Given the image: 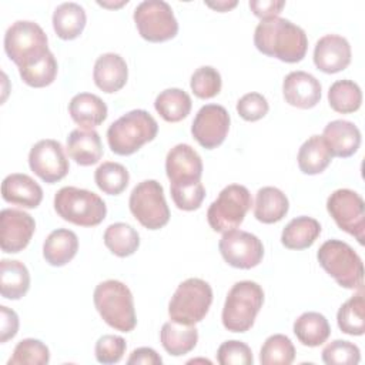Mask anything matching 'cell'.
I'll use <instances>...</instances> for the list:
<instances>
[{"instance_id": "6da1fadb", "label": "cell", "mask_w": 365, "mask_h": 365, "mask_svg": "<svg viewBox=\"0 0 365 365\" xmlns=\"http://www.w3.org/2000/svg\"><path fill=\"white\" fill-rule=\"evenodd\" d=\"M254 44L262 54L284 63L301 61L308 50L305 31L282 17L261 20L254 31Z\"/></svg>"}, {"instance_id": "7a4b0ae2", "label": "cell", "mask_w": 365, "mask_h": 365, "mask_svg": "<svg viewBox=\"0 0 365 365\" xmlns=\"http://www.w3.org/2000/svg\"><path fill=\"white\" fill-rule=\"evenodd\" d=\"M94 305L103 321L120 332H130L137 325L134 299L130 288L118 279L100 282L93 294Z\"/></svg>"}, {"instance_id": "3957f363", "label": "cell", "mask_w": 365, "mask_h": 365, "mask_svg": "<svg viewBox=\"0 0 365 365\" xmlns=\"http://www.w3.org/2000/svg\"><path fill=\"white\" fill-rule=\"evenodd\" d=\"M158 124L145 110H131L110 124L107 141L114 154L131 155L155 138Z\"/></svg>"}, {"instance_id": "277c9868", "label": "cell", "mask_w": 365, "mask_h": 365, "mask_svg": "<svg viewBox=\"0 0 365 365\" xmlns=\"http://www.w3.org/2000/svg\"><path fill=\"white\" fill-rule=\"evenodd\" d=\"M317 258L338 285L348 289H362L364 264L349 244L341 240H328L319 247Z\"/></svg>"}, {"instance_id": "5b68a950", "label": "cell", "mask_w": 365, "mask_h": 365, "mask_svg": "<svg viewBox=\"0 0 365 365\" xmlns=\"http://www.w3.org/2000/svg\"><path fill=\"white\" fill-rule=\"evenodd\" d=\"M264 304V291L254 281L235 282L227 294L222 308V325L231 332H247Z\"/></svg>"}, {"instance_id": "8992f818", "label": "cell", "mask_w": 365, "mask_h": 365, "mask_svg": "<svg viewBox=\"0 0 365 365\" xmlns=\"http://www.w3.org/2000/svg\"><path fill=\"white\" fill-rule=\"evenodd\" d=\"M54 210L64 221L80 227L98 225L107 214L101 197L77 187L60 188L54 195Z\"/></svg>"}, {"instance_id": "52a82bcc", "label": "cell", "mask_w": 365, "mask_h": 365, "mask_svg": "<svg viewBox=\"0 0 365 365\" xmlns=\"http://www.w3.org/2000/svg\"><path fill=\"white\" fill-rule=\"evenodd\" d=\"M211 302V285L201 278H188L177 287L170 299V319L185 325H195L205 318Z\"/></svg>"}, {"instance_id": "ba28073f", "label": "cell", "mask_w": 365, "mask_h": 365, "mask_svg": "<svg viewBox=\"0 0 365 365\" xmlns=\"http://www.w3.org/2000/svg\"><path fill=\"white\" fill-rule=\"evenodd\" d=\"M4 51L9 58L21 68L40 60L50 50L47 36L37 23L17 20L4 34Z\"/></svg>"}, {"instance_id": "9c48e42d", "label": "cell", "mask_w": 365, "mask_h": 365, "mask_svg": "<svg viewBox=\"0 0 365 365\" xmlns=\"http://www.w3.org/2000/svg\"><path fill=\"white\" fill-rule=\"evenodd\" d=\"M251 205L252 198L248 188L240 184H230L221 190L217 200L208 207V224L215 232L235 230L244 221Z\"/></svg>"}, {"instance_id": "30bf717a", "label": "cell", "mask_w": 365, "mask_h": 365, "mask_svg": "<svg viewBox=\"0 0 365 365\" xmlns=\"http://www.w3.org/2000/svg\"><path fill=\"white\" fill-rule=\"evenodd\" d=\"M128 207L134 218L147 230H160L170 220L163 185L155 180L138 182L130 194Z\"/></svg>"}, {"instance_id": "8fae6325", "label": "cell", "mask_w": 365, "mask_h": 365, "mask_svg": "<svg viewBox=\"0 0 365 365\" xmlns=\"http://www.w3.org/2000/svg\"><path fill=\"white\" fill-rule=\"evenodd\" d=\"M140 36L151 43L171 40L178 33V23L171 6L164 0H144L133 14Z\"/></svg>"}, {"instance_id": "7c38bea8", "label": "cell", "mask_w": 365, "mask_h": 365, "mask_svg": "<svg viewBox=\"0 0 365 365\" xmlns=\"http://www.w3.org/2000/svg\"><path fill=\"white\" fill-rule=\"evenodd\" d=\"M327 210L342 231L364 245L365 202L358 192L348 188L335 190L327 200Z\"/></svg>"}, {"instance_id": "4fadbf2b", "label": "cell", "mask_w": 365, "mask_h": 365, "mask_svg": "<svg viewBox=\"0 0 365 365\" xmlns=\"http://www.w3.org/2000/svg\"><path fill=\"white\" fill-rule=\"evenodd\" d=\"M218 248L224 261L240 269H251L257 267L264 257V245L261 240L242 230L222 232Z\"/></svg>"}, {"instance_id": "5bb4252c", "label": "cell", "mask_w": 365, "mask_h": 365, "mask_svg": "<svg viewBox=\"0 0 365 365\" xmlns=\"http://www.w3.org/2000/svg\"><path fill=\"white\" fill-rule=\"evenodd\" d=\"M29 165L37 177L48 184L63 180L70 170L61 143L51 138L40 140L31 147Z\"/></svg>"}, {"instance_id": "9a60e30c", "label": "cell", "mask_w": 365, "mask_h": 365, "mask_svg": "<svg viewBox=\"0 0 365 365\" xmlns=\"http://www.w3.org/2000/svg\"><path fill=\"white\" fill-rule=\"evenodd\" d=\"M230 123L231 118L225 107L220 104H205L195 114L191 134L201 147L212 150L224 143Z\"/></svg>"}, {"instance_id": "2e32d148", "label": "cell", "mask_w": 365, "mask_h": 365, "mask_svg": "<svg viewBox=\"0 0 365 365\" xmlns=\"http://www.w3.org/2000/svg\"><path fill=\"white\" fill-rule=\"evenodd\" d=\"M36 230L34 218L16 208H4L0 212V247L3 252L17 254L23 251Z\"/></svg>"}, {"instance_id": "e0dca14e", "label": "cell", "mask_w": 365, "mask_h": 365, "mask_svg": "<svg viewBox=\"0 0 365 365\" xmlns=\"http://www.w3.org/2000/svg\"><path fill=\"white\" fill-rule=\"evenodd\" d=\"M165 173L175 185L201 181L202 160L191 145L177 144L167 153Z\"/></svg>"}, {"instance_id": "ac0fdd59", "label": "cell", "mask_w": 365, "mask_h": 365, "mask_svg": "<svg viewBox=\"0 0 365 365\" xmlns=\"http://www.w3.org/2000/svg\"><path fill=\"white\" fill-rule=\"evenodd\" d=\"M351 56L348 40L338 34L322 36L314 47V64L327 74L345 70L351 63Z\"/></svg>"}, {"instance_id": "d6986e66", "label": "cell", "mask_w": 365, "mask_h": 365, "mask_svg": "<svg viewBox=\"0 0 365 365\" xmlns=\"http://www.w3.org/2000/svg\"><path fill=\"white\" fill-rule=\"evenodd\" d=\"M321 83L307 71H291L282 83L285 101L297 108L308 110L315 107L321 100Z\"/></svg>"}, {"instance_id": "ffe728a7", "label": "cell", "mask_w": 365, "mask_h": 365, "mask_svg": "<svg viewBox=\"0 0 365 365\" xmlns=\"http://www.w3.org/2000/svg\"><path fill=\"white\" fill-rule=\"evenodd\" d=\"M322 138L332 157L348 158L354 155L361 145L359 128L348 120H334L324 128Z\"/></svg>"}, {"instance_id": "44dd1931", "label": "cell", "mask_w": 365, "mask_h": 365, "mask_svg": "<svg viewBox=\"0 0 365 365\" xmlns=\"http://www.w3.org/2000/svg\"><path fill=\"white\" fill-rule=\"evenodd\" d=\"M1 197L10 204L23 208H36L43 200V190L30 175L14 173L3 180Z\"/></svg>"}, {"instance_id": "7402d4cb", "label": "cell", "mask_w": 365, "mask_h": 365, "mask_svg": "<svg viewBox=\"0 0 365 365\" xmlns=\"http://www.w3.org/2000/svg\"><path fill=\"white\" fill-rule=\"evenodd\" d=\"M128 78V68L125 60L117 53H104L96 63L93 70V80L96 86L104 93H115L121 90Z\"/></svg>"}, {"instance_id": "603a6c76", "label": "cell", "mask_w": 365, "mask_h": 365, "mask_svg": "<svg viewBox=\"0 0 365 365\" xmlns=\"http://www.w3.org/2000/svg\"><path fill=\"white\" fill-rule=\"evenodd\" d=\"M68 155L83 167L93 165L103 157V144L98 133L93 128H76L67 137Z\"/></svg>"}, {"instance_id": "cb8c5ba5", "label": "cell", "mask_w": 365, "mask_h": 365, "mask_svg": "<svg viewBox=\"0 0 365 365\" xmlns=\"http://www.w3.org/2000/svg\"><path fill=\"white\" fill-rule=\"evenodd\" d=\"M78 251V238L74 231L57 228L51 231L43 244V257L53 267L68 264Z\"/></svg>"}, {"instance_id": "d4e9b609", "label": "cell", "mask_w": 365, "mask_h": 365, "mask_svg": "<svg viewBox=\"0 0 365 365\" xmlns=\"http://www.w3.org/2000/svg\"><path fill=\"white\" fill-rule=\"evenodd\" d=\"M107 106L96 94L80 93L68 103V114L83 128H94L107 118Z\"/></svg>"}, {"instance_id": "484cf974", "label": "cell", "mask_w": 365, "mask_h": 365, "mask_svg": "<svg viewBox=\"0 0 365 365\" xmlns=\"http://www.w3.org/2000/svg\"><path fill=\"white\" fill-rule=\"evenodd\" d=\"M289 210L287 195L277 187H262L257 191L254 217L264 224L281 221Z\"/></svg>"}, {"instance_id": "4316f807", "label": "cell", "mask_w": 365, "mask_h": 365, "mask_svg": "<svg viewBox=\"0 0 365 365\" xmlns=\"http://www.w3.org/2000/svg\"><path fill=\"white\" fill-rule=\"evenodd\" d=\"M163 348L173 356H181L192 351L198 341V331L194 325L167 321L160 331Z\"/></svg>"}, {"instance_id": "83f0119b", "label": "cell", "mask_w": 365, "mask_h": 365, "mask_svg": "<svg viewBox=\"0 0 365 365\" xmlns=\"http://www.w3.org/2000/svg\"><path fill=\"white\" fill-rule=\"evenodd\" d=\"M87 16L84 9L74 1H66L56 7L53 13V29L61 40L77 38L86 27Z\"/></svg>"}, {"instance_id": "f1b7e54d", "label": "cell", "mask_w": 365, "mask_h": 365, "mask_svg": "<svg viewBox=\"0 0 365 365\" xmlns=\"http://www.w3.org/2000/svg\"><path fill=\"white\" fill-rule=\"evenodd\" d=\"M30 288L27 267L17 259L0 261V292L3 298L20 299Z\"/></svg>"}, {"instance_id": "f546056e", "label": "cell", "mask_w": 365, "mask_h": 365, "mask_svg": "<svg viewBox=\"0 0 365 365\" xmlns=\"http://www.w3.org/2000/svg\"><path fill=\"white\" fill-rule=\"evenodd\" d=\"M321 234V224L307 215L291 220L281 234V242L288 250L309 248Z\"/></svg>"}, {"instance_id": "4dcf8cb0", "label": "cell", "mask_w": 365, "mask_h": 365, "mask_svg": "<svg viewBox=\"0 0 365 365\" xmlns=\"http://www.w3.org/2000/svg\"><path fill=\"white\" fill-rule=\"evenodd\" d=\"M294 334L302 345L314 348L327 342L331 335V327L322 314L308 311L295 319Z\"/></svg>"}, {"instance_id": "1f68e13d", "label": "cell", "mask_w": 365, "mask_h": 365, "mask_svg": "<svg viewBox=\"0 0 365 365\" xmlns=\"http://www.w3.org/2000/svg\"><path fill=\"white\" fill-rule=\"evenodd\" d=\"M298 167L304 174H321L332 161V154L322 135H311L298 151Z\"/></svg>"}, {"instance_id": "d6a6232c", "label": "cell", "mask_w": 365, "mask_h": 365, "mask_svg": "<svg viewBox=\"0 0 365 365\" xmlns=\"http://www.w3.org/2000/svg\"><path fill=\"white\" fill-rule=\"evenodd\" d=\"M191 97L181 88H167L154 101L157 113L168 123H178L191 111Z\"/></svg>"}, {"instance_id": "836d02e7", "label": "cell", "mask_w": 365, "mask_h": 365, "mask_svg": "<svg viewBox=\"0 0 365 365\" xmlns=\"http://www.w3.org/2000/svg\"><path fill=\"white\" fill-rule=\"evenodd\" d=\"M103 240L106 247L120 258L133 255L140 247L138 232L125 222L110 224L104 231Z\"/></svg>"}, {"instance_id": "e575fe53", "label": "cell", "mask_w": 365, "mask_h": 365, "mask_svg": "<svg viewBox=\"0 0 365 365\" xmlns=\"http://www.w3.org/2000/svg\"><path fill=\"white\" fill-rule=\"evenodd\" d=\"M336 322L339 329L348 335H364L365 332V301L364 291L346 299L338 309Z\"/></svg>"}, {"instance_id": "d590c367", "label": "cell", "mask_w": 365, "mask_h": 365, "mask_svg": "<svg viewBox=\"0 0 365 365\" xmlns=\"http://www.w3.org/2000/svg\"><path fill=\"white\" fill-rule=\"evenodd\" d=\"M328 103L336 113H354L362 103L361 87L352 80H338L332 83L328 90Z\"/></svg>"}, {"instance_id": "8d00e7d4", "label": "cell", "mask_w": 365, "mask_h": 365, "mask_svg": "<svg viewBox=\"0 0 365 365\" xmlns=\"http://www.w3.org/2000/svg\"><path fill=\"white\" fill-rule=\"evenodd\" d=\"M130 174L127 168L114 161H106L100 164L94 173V181L97 187L108 195L121 194L128 185Z\"/></svg>"}, {"instance_id": "74e56055", "label": "cell", "mask_w": 365, "mask_h": 365, "mask_svg": "<svg viewBox=\"0 0 365 365\" xmlns=\"http://www.w3.org/2000/svg\"><path fill=\"white\" fill-rule=\"evenodd\" d=\"M295 359V348L291 339L282 334H274L265 339L259 351L262 365H289Z\"/></svg>"}, {"instance_id": "f35d334b", "label": "cell", "mask_w": 365, "mask_h": 365, "mask_svg": "<svg viewBox=\"0 0 365 365\" xmlns=\"http://www.w3.org/2000/svg\"><path fill=\"white\" fill-rule=\"evenodd\" d=\"M19 73H20L21 80L30 87L41 88V87L50 86L57 76L56 57L51 51H48L40 60H37L26 67L19 68Z\"/></svg>"}, {"instance_id": "ab89813d", "label": "cell", "mask_w": 365, "mask_h": 365, "mask_svg": "<svg viewBox=\"0 0 365 365\" xmlns=\"http://www.w3.org/2000/svg\"><path fill=\"white\" fill-rule=\"evenodd\" d=\"M50 361V351L38 339H21L9 359V365H46Z\"/></svg>"}, {"instance_id": "60d3db41", "label": "cell", "mask_w": 365, "mask_h": 365, "mask_svg": "<svg viewBox=\"0 0 365 365\" xmlns=\"http://www.w3.org/2000/svg\"><path fill=\"white\" fill-rule=\"evenodd\" d=\"M221 86H222L221 74L218 73L217 68L211 66L198 67L192 73L191 81H190V87L192 93L202 100L215 97L221 91Z\"/></svg>"}, {"instance_id": "b9f144b4", "label": "cell", "mask_w": 365, "mask_h": 365, "mask_svg": "<svg viewBox=\"0 0 365 365\" xmlns=\"http://www.w3.org/2000/svg\"><path fill=\"white\" fill-rule=\"evenodd\" d=\"M322 361L327 365H356L361 361V351L349 341L335 339L324 346Z\"/></svg>"}, {"instance_id": "7bdbcfd3", "label": "cell", "mask_w": 365, "mask_h": 365, "mask_svg": "<svg viewBox=\"0 0 365 365\" xmlns=\"http://www.w3.org/2000/svg\"><path fill=\"white\" fill-rule=\"evenodd\" d=\"M171 198L177 208L182 211H194L198 210L205 197V188L201 181L191 184H171L170 187Z\"/></svg>"}, {"instance_id": "ee69618b", "label": "cell", "mask_w": 365, "mask_h": 365, "mask_svg": "<svg viewBox=\"0 0 365 365\" xmlns=\"http://www.w3.org/2000/svg\"><path fill=\"white\" fill-rule=\"evenodd\" d=\"M217 361L221 365H251L254 358L251 348L245 342L230 339L218 346Z\"/></svg>"}, {"instance_id": "f6af8a7d", "label": "cell", "mask_w": 365, "mask_h": 365, "mask_svg": "<svg viewBox=\"0 0 365 365\" xmlns=\"http://www.w3.org/2000/svg\"><path fill=\"white\" fill-rule=\"evenodd\" d=\"M127 349L125 339L118 335H103L97 339L94 352H96V359L100 364H117L121 361Z\"/></svg>"}, {"instance_id": "bcb514c9", "label": "cell", "mask_w": 365, "mask_h": 365, "mask_svg": "<svg viewBox=\"0 0 365 365\" xmlns=\"http://www.w3.org/2000/svg\"><path fill=\"white\" fill-rule=\"evenodd\" d=\"M267 98L259 93H247L237 101V111L245 121H258L268 113Z\"/></svg>"}, {"instance_id": "7dc6e473", "label": "cell", "mask_w": 365, "mask_h": 365, "mask_svg": "<svg viewBox=\"0 0 365 365\" xmlns=\"http://www.w3.org/2000/svg\"><path fill=\"white\" fill-rule=\"evenodd\" d=\"M0 342L4 344L14 338L19 331V317L17 314L6 305L0 307Z\"/></svg>"}, {"instance_id": "c3c4849f", "label": "cell", "mask_w": 365, "mask_h": 365, "mask_svg": "<svg viewBox=\"0 0 365 365\" xmlns=\"http://www.w3.org/2000/svg\"><path fill=\"white\" fill-rule=\"evenodd\" d=\"M284 6H285V1L282 0H251L250 1V9L261 20L278 17Z\"/></svg>"}, {"instance_id": "681fc988", "label": "cell", "mask_w": 365, "mask_h": 365, "mask_svg": "<svg viewBox=\"0 0 365 365\" xmlns=\"http://www.w3.org/2000/svg\"><path fill=\"white\" fill-rule=\"evenodd\" d=\"M127 364L128 365H133V364H135V365L137 364H141V365H161L163 359L153 348L141 346V348H137L131 352V355L127 359Z\"/></svg>"}, {"instance_id": "f907efd6", "label": "cell", "mask_w": 365, "mask_h": 365, "mask_svg": "<svg viewBox=\"0 0 365 365\" xmlns=\"http://www.w3.org/2000/svg\"><path fill=\"white\" fill-rule=\"evenodd\" d=\"M208 7L217 10V11H228L230 9L235 7L237 6V1L232 0V1H227V0H220V1H207L205 3Z\"/></svg>"}]
</instances>
